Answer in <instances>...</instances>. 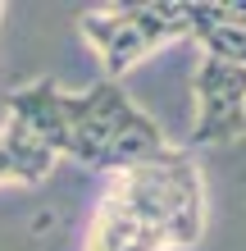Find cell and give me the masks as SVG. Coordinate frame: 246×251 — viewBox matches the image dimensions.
<instances>
[{"label": "cell", "mask_w": 246, "mask_h": 251, "mask_svg": "<svg viewBox=\"0 0 246 251\" xmlns=\"http://www.w3.org/2000/svg\"><path fill=\"white\" fill-rule=\"evenodd\" d=\"M110 187L133 210L146 215L173 251L201 242V233H205V183H201L196 160L182 146H169L155 160H141L123 174H110Z\"/></svg>", "instance_id": "7a4b0ae2"}, {"label": "cell", "mask_w": 246, "mask_h": 251, "mask_svg": "<svg viewBox=\"0 0 246 251\" xmlns=\"http://www.w3.org/2000/svg\"><path fill=\"white\" fill-rule=\"evenodd\" d=\"M78 32L100 55L105 78L119 82L151 50H160L169 41H178V37H192V27H187V5H178V0H155V5L87 9V14H78Z\"/></svg>", "instance_id": "3957f363"}, {"label": "cell", "mask_w": 246, "mask_h": 251, "mask_svg": "<svg viewBox=\"0 0 246 251\" xmlns=\"http://www.w3.org/2000/svg\"><path fill=\"white\" fill-rule=\"evenodd\" d=\"M82 251H173V247L164 242V233L141 210H133L114 187H105L91 224H87Z\"/></svg>", "instance_id": "5b68a950"}, {"label": "cell", "mask_w": 246, "mask_h": 251, "mask_svg": "<svg viewBox=\"0 0 246 251\" xmlns=\"http://www.w3.org/2000/svg\"><path fill=\"white\" fill-rule=\"evenodd\" d=\"M228 5H233V19L246 27V0H228Z\"/></svg>", "instance_id": "52a82bcc"}, {"label": "cell", "mask_w": 246, "mask_h": 251, "mask_svg": "<svg viewBox=\"0 0 246 251\" xmlns=\"http://www.w3.org/2000/svg\"><path fill=\"white\" fill-rule=\"evenodd\" d=\"M55 160H60V155H55L23 119H14V114H9L5 128H0V183L37 187L55 169Z\"/></svg>", "instance_id": "8992f818"}, {"label": "cell", "mask_w": 246, "mask_h": 251, "mask_svg": "<svg viewBox=\"0 0 246 251\" xmlns=\"http://www.w3.org/2000/svg\"><path fill=\"white\" fill-rule=\"evenodd\" d=\"M237 137H246V64L201 55L192 146H233Z\"/></svg>", "instance_id": "277c9868"}, {"label": "cell", "mask_w": 246, "mask_h": 251, "mask_svg": "<svg viewBox=\"0 0 246 251\" xmlns=\"http://www.w3.org/2000/svg\"><path fill=\"white\" fill-rule=\"evenodd\" d=\"M169 151L164 128L133 105L123 82L100 78L82 92L60 96V132H55V155L78 160L82 169L123 174Z\"/></svg>", "instance_id": "6da1fadb"}]
</instances>
